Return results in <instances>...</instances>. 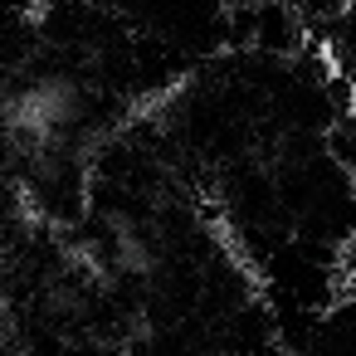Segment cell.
Returning <instances> with one entry per match:
<instances>
[{"label": "cell", "instance_id": "1", "mask_svg": "<svg viewBox=\"0 0 356 356\" xmlns=\"http://www.w3.org/2000/svg\"><path fill=\"white\" fill-rule=\"evenodd\" d=\"M79 113H83L79 83L64 74H40L0 103V132L20 147H44V142L64 137L79 122Z\"/></svg>", "mask_w": 356, "mask_h": 356}]
</instances>
